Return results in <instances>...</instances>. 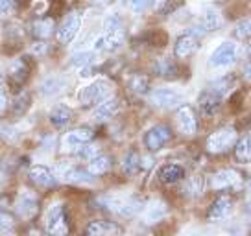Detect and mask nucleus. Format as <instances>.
I'll list each match as a JSON object with an SVG mask.
<instances>
[{
  "instance_id": "obj_1",
  "label": "nucleus",
  "mask_w": 251,
  "mask_h": 236,
  "mask_svg": "<svg viewBox=\"0 0 251 236\" xmlns=\"http://www.w3.org/2000/svg\"><path fill=\"white\" fill-rule=\"evenodd\" d=\"M111 94H113V85L107 79H98V81H94V83L83 87L79 91L78 100L83 105H93V103H100L111 98Z\"/></svg>"
},
{
  "instance_id": "obj_2",
  "label": "nucleus",
  "mask_w": 251,
  "mask_h": 236,
  "mask_svg": "<svg viewBox=\"0 0 251 236\" xmlns=\"http://www.w3.org/2000/svg\"><path fill=\"white\" fill-rule=\"evenodd\" d=\"M238 133L235 127H222L207 139V150L211 153H226L236 146Z\"/></svg>"
},
{
  "instance_id": "obj_3",
  "label": "nucleus",
  "mask_w": 251,
  "mask_h": 236,
  "mask_svg": "<svg viewBox=\"0 0 251 236\" xmlns=\"http://www.w3.org/2000/svg\"><path fill=\"white\" fill-rule=\"evenodd\" d=\"M150 100L159 109H174V107H179V103H183V93L172 87H161L151 93Z\"/></svg>"
},
{
  "instance_id": "obj_4",
  "label": "nucleus",
  "mask_w": 251,
  "mask_h": 236,
  "mask_svg": "<svg viewBox=\"0 0 251 236\" xmlns=\"http://www.w3.org/2000/svg\"><path fill=\"white\" fill-rule=\"evenodd\" d=\"M57 177L65 183H72V185H87L91 187L94 185L93 173L89 170H81V168H76V166L69 165V163H61L57 165Z\"/></svg>"
},
{
  "instance_id": "obj_5",
  "label": "nucleus",
  "mask_w": 251,
  "mask_h": 236,
  "mask_svg": "<svg viewBox=\"0 0 251 236\" xmlns=\"http://www.w3.org/2000/svg\"><path fill=\"white\" fill-rule=\"evenodd\" d=\"M45 227L50 235H67L69 225L65 218V207L59 203L52 205L45 214Z\"/></svg>"
},
{
  "instance_id": "obj_6",
  "label": "nucleus",
  "mask_w": 251,
  "mask_h": 236,
  "mask_svg": "<svg viewBox=\"0 0 251 236\" xmlns=\"http://www.w3.org/2000/svg\"><path fill=\"white\" fill-rule=\"evenodd\" d=\"M236 61V45L233 41H224L209 57V65L214 69H226Z\"/></svg>"
},
{
  "instance_id": "obj_7",
  "label": "nucleus",
  "mask_w": 251,
  "mask_h": 236,
  "mask_svg": "<svg viewBox=\"0 0 251 236\" xmlns=\"http://www.w3.org/2000/svg\"><path fill=\"white\" fill-rule=\"evenodd\" d=\"M211 185L214 190H238L242 189V175L236 170H220L211 177Z\"/></svg>"
},
{
  "instance_id": "obj_8",
  "label": "nucleus",
  "mask_w": 251,
  "mask_h": 236,
  "mask_svg": "<svg viewBox=\"0 0 251 236\" xmlns=\"http://www.w3.org/2000/svg\"><path fill=\"white\" fill-rule=\"evenodd\" d=\"M79 28H81V15L79 13H71V15H67V19L63 21V24L59 26V30H57V39L59 43L63 45H69L74 41V37L78 35Z\"/></svg>"
},
{
  "instance_id": "obj_9",
  "label": "nucleus",
  "mask_w": 251,
  "mask_h": 236,
  "mask_svg": "<svg viewBox=\"0 0 251 236\" xmlns=\"http://www.w3.org/2000/svg\"><path fill=\"white\" fill-rule=\"evenodd\" d=\"M170 137H172V133L166 126H153L144 135V144L150 151H157L170 141Z\"/></svg>"
},
{
  "instance_id": "obj_10",
  "label": "nucleus",
  "mask_w": 251,
  "mask_h": 236,
  "mask_svg": "<svg viewBox=\"0 0 251 236\" xmlns=\"http://www.w3.org/2000/svg\"><path fill=\"white\" fill-rule=\"evenodd\" d=\"M176 122H177V129L183 135H194L198 131V122L194 117V111L188 105H181L177 113H176Z\"/></svg>"
},
{
  "instance_id": "obj_11",
  "label": "nucleus",
  "mask_w": 251,
  "mask_h": 236,
  "mask_svg": "<svg viewBox=\"0 0 251 236\" xmlns=\"http://www.w3.org/2000/svg\"><path fill=\"white\" fill-rule=\"evenodd\" d=\"M37 209H39L37 197L30 194L28 190H23L17 197V212H19V216L24 218V220H30L37 214Z\"/></svg>"
},
{
  "instance_id": "obj_12",
  "label": "nucleus",
  "mask_w": 251,
  "mask_h": 236,
  "mask_svg": "<svg viewBox=\"0 0 251 236\" xmlns=\"http://www.w3.org/2000/svg\"><path fill=\"white\" fill-rule=\"evenodd\" d=\"M93 141V129L89 127H78V129H72L65 135L63 139V146L67 150H78L79 146H83L87 142Z\"/></svg>"
},
{
  "instance_id": "obj_13",
  "label": "nucleus",
  "mask_w": 251,
  "mask_h": 236,
  "mask_svg": "<svg viewBox=\"0 0 251 236\" xmlns=\"http://www.w3.org/2000/svg\"><path fill=\"white\" fill-rule=\"evenodd\" d=\"M168 212V207H166L165 201H161V199H155V201H151V203L144 209V212H142V220L144 223H148V225H153V223H159V221L163 220Z\"/></svg>"
},
{
  "instance_id": "obj_14",
  "label": "nucleus",
  "mask_w": 251,
  "mask_h": 236,
  "mask_svg": "<svg viewBox=\"0 0 251 236\" xmlns=\"http://www.w3.org/2000/svg\"><path fill=\"white\" fill-rule=\"evenodd\" d=\"M118 109H120V102H118L117 98L111 96V98L98 103V107H96L93 113V118L98 120V122H105V120H109V118L115 117L118 113Z\"/></svg>"
},
{
  "instance_id": "obj_15",
  "label": "nucleus",
  "mask_w": 251,
  "mask_h": 236,
  "mask_svg": "<svg viewBox=\"0 0 251 236\" xmlns=\"http://www.w3.org/2000/svg\"><path fill=\"white\" fill-rule=\"evenodd\" d=\"M220 26V11L218 9H205L200 23L196 24V30L198 33H211L214 32L216 28Z\"/></svg>"
},
{
  "instance_id": "obj_16",
  "label": "nucleus",
  "mask_w": 251,
  "mask_h": 236,
  "mask_svg": "<svg viewBox=\"0 0 251 236\" xmlns=\"http://www.w3.org/2000/svg\"><path fill=\"white\" fill-rule=\"evenodd\" d=\"M30 179L35 185H39V187H54L55 183H57L55 175L48 170L47 166H31Z\"/></svg>"
},
{
  "instance_id": "obj_17",
  "label": "nucleus",
  "mask_w": 251,
  "mask_h": 236,
  "mask_svg": "<svg viewBox=\"0 0 251 236\" xmlns=\"http://www.w3.org/2000/svg\"><path fill=\"white\" fill-rule=\"evenodd\" d=\"M231 207H233V203L227 196L218 197L209 211V221H222L224 218H227L231 212Z\"/></svg>"
},
{
  "instance_id": "obj_18",
  "label": "nucleus",
  "mask_w": 251,
  "mask_h": 236,
  "mask_svg": "<svg viewBox=\"0 0 251 236\" xmlns=\"http://www.w3.org/2000/svg\"><path fill=\"white\" fill-rule=\"evenodd\" d=\"M196 48H198L196 37L192 33H185V35H181L179 39L176 41V48L174 50H176V55L183 59V57H188Z\"/></svg>"
},
{
  "instance_id": "obj_19",
  "label": "nucleus",
  "mask_w": 251,
  "mask_h": 236,
  "mask_svg": "<svg viewBox=\"0 0 251 236\" xmlns=\"http://www.w3.org/2000/svg\"><path fill=\"white\" fill-rule=\"evenodd\" d=\"M183 177H185V170L179 165H166L159 172V179L166 183V185H174V183H177Z\"/></svg>"
},
{
  "instance_id": "obj_20",
  "label": "nucleus",
  "mask_w": 251,
  "mask_h": 236,
  "mask_svg": "<svg viewBox=\"0 0 251 236\" xmlns=\"http://www.w3.org/2000/svg\"><path fill=\"white\" fill-rule=\"evenodd\" d=\"M72 118V111L67 105H55L54 109L50 111V122L55 127H65Z\"/></svg>"
},
{
  "instance_id": "obj_21",
  "label": "nucleus",
  "mask_w": 251,
  "mask_h": 236,
  "mask_svg": "<svg viewBox=\"0 0 251 236\" xmlns=\"http://www.w3.org/2000/svg\"><path fill=\"white\" fill-rule=\"evenodd\" d=\"M220 107V94L212 93V91H207L201 94L200 98V109L203 115H214Z\"/></svg>"
},
{
  "instance_id": "obj_22",
  "label": "nucleus",
  "mask_w": 251,
  "mask_h": 236,
  "mask_svg": "<svg viewBox=\"0 0 251 236\" xmlns=\"http://www.w3.org/2000/svg\"><path fill=\"white\" fill-rule=\"evenodd\" d=\"M141 209H142L141 199H137V197H124L122 205L117 209V214L122 216V218H133L135 214L141 212Z\"/></svg>"
},
{
  "instance_id": "obj_23",
  "label": "nucleus",
  "mask_w": 251,
  "mask_h": 236,
  "mask_svg": "<svg viewBox=\"0 0 251 236\" xmlns=\"http://www.w3.org/2000/svg\"><path fill=\"white\" fill-rule=\"evenodd\" d=\"M63 89H65V81H63L61 78H55V76H52V78H47L39 85L41 94L47 96V98H52V96L59 94Z\"/></svg>"
},
{
  "instance_id": "obj_24",
  "label": "nucleus",
  "mask_w": 251,
  "mask_h": 236,
  "mask_svg": "<svg viewBox=\"0 0 251 236\" xmlns=\"http://www.w3.org/2000/svg\"><path fill=\"white\" fill-rule=\"evenodd\" d=\"M120 233V229L111 223V221H93L89 227H87V235L91 236H100V235H115Z\"/></svg>"
},
{
  "instance_id": "obj_25",
  "label": "nucleus",
  "mask_w": 251,
  "mask_h": 236,
  "mask_svg": "<svg viewBox=\"0 0 251 236\" xmlns=\"http://www.w3.org/2000/svg\"><path fill=\"white\" fill-rule=\"evenodd\" d=\"M111 166V161L107 155H96L89 161V166H87V170L93 173V175H102L109 170Z\"/></svg>"
},
{
  "instance_id": "obj_26",
  "label": "nucleus",
  "mask_w": 251,
  "mask_h": 236,
  "mask_svg": "<svg viewBox=\"0 0 251 236\" xmlns=\"http://www.w3.org/2000/svg\"><path fill=\"white\" fill-rule=\"evenodd\" d=\"M236 159L242 161V163H251V133L246 135L244 139L236 142V148H235Z\"/></svg>"
},
{
  "instance_id": "obj_27",
  "label": "nucleus",
  "mask_w": 251,
  "mask_h": 236,
  "mask_svg": "<svg viewBox=\"0 0 251 236\" xmlns=\"http://www.w3.org/2000/svg\"><path fill=\"white\" fill-rule=\"evenodd\" d=\"M31 28H33V33H35L37 37L47 39V37H50L52 30H54V21H52V19H39V21L33 23Z\"/></svg>"
},
{
  "instance_id": "obj_28",
  "label": "nucleus",
  "mask_w": 251,
  "mask_h": 236,
  "mask_svg": "<svg viewBox=\"0 0 251 236\" xmlns=\"http://www.w3.org/2000/svg\"><path fill=\"white\" fill-rule=\"evenodd\" d=\"M205 189V183L203 179L200 177V175H196V177H190L188 179V183L185 185V192H187L188 196H200L201 192H203Z\"/></svg>"
},
{
  "instance_id": "obj_29",
  "label": "nucleus",
  "mask_w": 251,
  "mask_h": 236,
  "mask_svg": "<svg viewBox=\"0 0 251 236\" xmlns=\"http://www.w3.org/2000/svg\"><path fill=\"white\" fill-rule=\"evenodd\" d=\"M141 166V159L135 151H129L124 157V163H122V168H124L126 173H135Z\"/></svg>"
},
{
  "instance_id": "obj_30",
  "label": "nucleus",
  "mask_w": 251,
  "mask_h": 236,
  "mask_svg": "<svg viewBox=\"0 0 251 236\" xmlns=\"http://www.w3.org/2000/svg\"><path fill=\"white\" fill-rule=\"evenodd\" d=\"M122 32V21L118 15H109L103 21V33H117Z\"/></svg>"
},
{
  "instance_id": "obj_31",
  "label": "nucleus",
  "mask_w": 251,
  "mask_h": 236,
  "mask_svg": "<svg viewBox=\"0 0 251 236\" xmlns=\"http://www.w3.org/2000/svg\"><path fill=\"white\" fill-rule=\"evenodd\" d=\"M233 83H235V79L231 78V76H226V78L216 79V81L211 85V89H212V93H216V94L222 96V94H226V93H227Z\"/></svg>"
},
{
  "instance_id": "obj_32",
  "label": "nucleus",
  "mask_w": 251,
  "mask_h": 236,
  "mask_svg": "<svg viewBox=\"0 0 251 236\" xmlns=\"http://www.w3.org/2000/svg\"><path fill=\"white\" fill-rule=\"evenodd\" d=\"M235 35L238 39H248L251 37V19H242L235 26Z\"/></svg>"
},
{
  "instance_id": "obj_33",
  "label": "nucleus",
  "mask_w": 251,
  "mask_h": 236,
  "mask_svg": "<svg viewBox=\"0 0 251 236\" xmlns=\"http://www.w3.org/2000/svg\"><path fill=\"white\" fill-rule=\"evenodd\" d=\"M98 155V146L96 144H83V146H79L78 148V157L79 159H85V161H91L93 157Z\"/></svg>"
},
{
  "instance_id": "obj_34",
  "label": "nucleus",
  "mask_w": 251,
  "mask_h": 236,
  "mask_svg": "<svg viewBox=\"0 0 251 236\" xmlns=\"http://www.w3.org/2000/svg\"><path fill=\"white\" fill-rule=\"evenodd\" d=\"M126 8L133 13H142L151 4V0H124Z\"/></svg>"
},
{
  "instance_id": "obj_35",
  "label": "nucleus",
  "mask_w": 251,
  "mask_h": 236,
  "mask_svg": "<svg viewBox=\"0 0 251 236\" xmlns=\"http://www.w3.org/2000/svg\"><path fill=\"white\" fill-rule=\"evenodd\" d=\"M93 57H94L93 52H79V54L72 55V65L74 67H87V65H91Z\"/></svg>"
},
{
  "instance_id": "obj_36",
  "label": "nucleus",
  "mask_w": 251,
  "mask_h": 236,
  "mask_svg": "<svg viewBox=\"0 0 251 236\" xmlns=\"http://www.w3.org/2000/svg\"><path fill=\"white\" fill-rule=\"evenodd\" d=\"M131 89H133V93L137 94H144L146 91H148V78H144V76H135L131 79Z\"/></svg>"
},
{
  "instance_id": "obj_37",
  "label": "nucleus",
  "mask_w": 251,
  "mask_h": 236,
  "mask_svg": "<svg viewBox=\"0 0 251 236\" xmlns=\"http://www.w3.org/2000/svg\"><path fill=\"white\" fill-rule=\"evenodd\" d=\"M15 225V218L9 212H0V233H8Z\"/></svg>"
},
{
  "instance_id": "obj_38",
  "label": "nucleus",
  "mask_w": 251,
  "mask_h": 236,
  "mask_svg": "<svg viewBox=\"0 0 251 236\" xmlns=\"http://www.w3.org/2000/svg\"><path fill=\"white\" fill-rule=\"evenodd\" d=\"M28 100H30V98H28V94H26V93L17 98L15 105H13V111H15L17 115H23L24 111L28 109Z\"/></svg>"
},
{
  "instance_id": "obj_39",
  "label": "nucleus",
  "mask_w": 251,
  "mask_h": 236,
  "mask_svg": "<svg viewBox=\"0 0 251 236\" xmlns=\"http://www.w3.org/2000/svg\"><path fill=\"white\" fill-rule=\"evenodd\" d=\"M11 9V0H0V15H6Z\"/></svg>"
},
{
  "instance_id": "obj_40",
  "label": "nucleus",
  "mask_w": 251,
  "mask_h": 236,
  "mask_svg": "<svg viewBox=\"0 0 251 236\" xmlns=\"http://www.w3.org/2000/svg\"><path fill=\"white\" fill-rule=\"evenodd\" d=\"M244 76H246V79H250L251 81V61L244 67Z\"/></svg>"
},
{
  "instance_id": "obj_41",
  "label": "nucleus",
  "mask_w": 251,
  "mask_h": 236,
  "mask_svg": "<svg viewBox=\"0 0 251 236\" xmlns=\"http://www.w3.org/2000/svg\"><path fill=\"white\" fill-rule=\"evenodd\" d=\"M45 50H47V45H45V43H37V47H35L33 52H35V54H41V52H45Z\"/></svg>"
},
{
  "instance_id": "obj_42",
  "label": "nucleus",
  "mask_w": 251,
  "mask_h": 236,
  "mask_svg": "<svg viewBox=\"0 0 251 236\" xmlns=\"http://www.w3.org/2000/svg\"><path fill=\"white\" fill-rule=\"evenodd\" d=\"M170 0H155V6H157V9H163L168 4Z\"/></svg>"
},
{
  "instance_id": "obj_43",
  "label": "nucleus",
  "mask_w": 251,
  "mask_h": 236,
  "mask_svg": "<svg viewBox=\"0 0 251 236\" xmlns=\"http://www.w3.org/2000/svg\"><path fill=\"white\" fill-rule=\"evenodd\" d=\"M6 103H8V100H6V96H4L2 93H0V111H2L4 107H6Z\"/></svg>"
},
{
  "instance_id": "obj_44",
  "label": "nucleus",
  "mask_w": 251,
  "mask_h": 236,
  "mask_svg": "<svg viewBox=\"0 0 251 236\" xmlns=\"http://www.w3.org/2000/svg\"><path fill=\"white\" fill-rule=\"evenodd\" d=\"M2 89H4V78H2V74H0V93H2Z\"/></svg>"
},
{
  "instance_id": "obj_45",
  "label": "nucleus",
  "mask_w": 251,
  "mask_h": 236,
  "mask_svg": "<svg viewBox=\"0 0 251 236\" xmlns=\"http://www.w3.org/2000/svg\"><path fill=\"white\" fill-rule=\"evenodd\" d=\"M96 4H107V0H94Z\"/></svg>"
},
{
  "instance_id": "obj_46",
  "label": "nucleus",
  "mask_w": 251,
  "mask_h": 236,
  "mask_svg": "<svg viewBox=\"0 0 251 236\" xmlns=\"http://www.w3.org/2000/svg\"><path fill=\"white\" fill-rule=\"evenodd\" d=\"M250 192H251V183H250Z\"/></svg>"
},
{
  "instance_id": "obj_47",
  "label": "nucleus",
  "mask_w": 251,
  "mask_h": 236,
  "mask_svg": "<svg viewBox=\"0 0 251 236\" xmlns=\"http://www.w3.org/2000/svg\"><path fill=\"white\" fill-rule=\"evenodd\" d=\"M250 55H251V48H250Z\"/></svg>"
}]
</instances>
